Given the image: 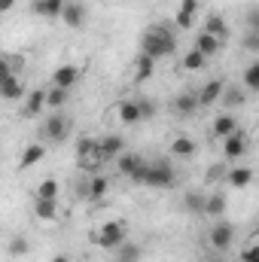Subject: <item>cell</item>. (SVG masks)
<instances>
[{"mask_svg": "<svg viewBox=\"0 0 259 262\" xmlns=\"http://www.w3.org/2000/svg\"><path fill=\"white\" fill-rule=\"evenodd\" d=\"M119 152H125V140H122L119 134H104V137H98V159H101V165H104V162H113Z\"/></svg>", "mask_w": 259, "mask_h": 262, "instance_id": "cell-8", "label": "cell"}, {"mask_svg": "<svg viewBox=\"0 0 259 262\" xmlns=\"http://www.w3.org/2000/svg\"><path fill=\"white\" fill-rule=\"evenodd\" d=\"M37 198H58V180H55V177L40 180V186H37Z\"/></svg>", "mask_w": 259, "mask_h": 262, "instance_id": "cell-33", "label": "cell"}, {"mask_svg": "<svg viewBox=\"0 0 259 262\" xmlns=\"http://www.w3.org/2000/svg\"><path fill=\"white\" fill-rule=\"evenodd\" d=\"M204 34H210V37H217L220 43L229 37V25H226V18L220 15V12H210L207 18H204Z\"/></svg>", "mask_w": 259, "mask_h": 262, "instance_id": "cell-19", "label": "cell"}, {"mask_svg": "<svg viewBox=\"0 0 259 262\" xmlns=\"http://www.w3.org/2000/svg\"><path fill=\"white\" fill-rule=\"evenodd\" d=\"M241 262H259V250H256V244H247V247L241 250Z\"/></svg>", "mask_w": 259, "mask_h": 262, "instance_id": "cell-37", "label": "cell"}, {"mask_svg": "<svg viewBox=\"0 0 259 262\" xmlns=\"http://www.w3.org/2000/svg\"><path fill=\"white\" fill-rule=\"evenodd\" d=\"M192 49H198V52H201V55L210 61V58H213V55L223 49V43H220L217 37H210V34H204V31H201V34L195 37V46H192Z\"/></svg>", "mask_w": 259, "mask_h": 262, "instance_id": "cell-22", "label": "cell"}, {"mask_svg": "<svg viewBox=\"0 0 259 262\" xmlns=\"http://www.w3.org/2000/svg\"><path fill=\"white\" fill-rule=\"evenodd\" d=\"M31 9H34L37 15H43V18H58L61 9H64V0H34Z\"/></svg>", "mask_w": 259, "mask_h": 262, "instance_id": "cell-24", "label": "cell"}, {"mask_svg": "<svg viewBox=\"0 0 259 262\" xmlns=\"http://www.w3.org/2000/svg\"><path fill=\"white\" fill-rule=\"evenodd\" d=\"M140 162H143V156H137V152H119V156H116V171H119L122 177H128Z\"/></svg>", "mask_w": 259, "mask_h": 262, "instance_id": "cell-27", "label": "cell"}, {"mask_svg": "<svg viewBox=\"0 0 259 262\" xmlns=\"http://www.w3.org/2000/svg\"><path fill=\"white\" fill-rule=\"evenodd\" d=\"M107 192H110V177H104V174H92V177L85 180L82 195L89 198V201H101Z\"/></svg>", "mask_w": 259, "mask_h": 262, "instance_id": "cell-12", "label": "cell"}, {"mask_svg": "<svg viewBox=\"0 0 259 262\" xmlns=\"http://www.w3.org/2000/svg\"><path fill=\"white\" fill-rule=\"evenodd\" d=\"M247 146H250L247 134H244L241 128L232 131L229 137H223V159H226V162H238V159L247 156Z\"/></svg>", "mask_w": 259, "mask_h": 262, "instance_id": "cell-6", "label": "cell"}, {"mask_svg": "<svg viewBox=\"0 0 259 262\" xmlns=\"http://www.w3.org/2000/svg\"><path fill=\"white\" fill-rule=\"evenodd\" d=\"M195 152H198V143H195L192 137L180 134V137L171 140V156H177V159H195Z\"/></svg>", "mask_w": 259, "mask_h": 262, "instance_id": "cell-20", "label": "cell"}, {"mask_svg": "<svg viewBox=\"0 0 259 262\" xmlns=\"http://www.w3.org/2000/svg\"><path fill=\"white\" fill-rule=\"evenodd\" d=\"M204 216H223L226 213V195L223 192H210L204 195V207H201Z\"/></svg>", "mask_w": 259, "mask_h": 262, "instance_id": "cell-25", "label": "cell"}, {"mask_svg": "<svg viewBox=\"0 0 259 262\" xmlns=\"http://www.w3.org/2000/svg\"><path fill=\"white\" fill-rule=\"evenodd\" d=\"M177 52V28L174 25H149L140 37V55L159 61Z\"/></svg>", "mask_w": 259, "mask_h": 262, "instance_id": "cell-1", "label": "cell"}, {"mask_svg": "<svg viewBox=\"0 0 259 262\" xmlns=\"http://www.w3.org/2000/svg\"><path fill=\"white\" fill-rule=\"evenodd\" d=\"M137 107H140V119H143V122L156 116V104H153V101H146V98H137Z\"/></svg>", "mask_w": 259, "mask_h": 262, "instance_id": "cell-35", "label": "cell"}, {"mask_svg": "<svg viewBox=\"0 0 259 262\" xmlns=\"http://www.w3.org/2000/svg\"><path fill=\"white\" fill-rule=\"evenodd\" d=\"M110 256H113V262H140L143 259V250H140V244H128V241H122Z\"/></svg>", "mask_w": 259, "mask_h": 262, "instance_id": "cell-23", "label": "cell"}, {"mask_svg": "<svg viewBox=\"0 0 259 262\" xmlns=\"http://www.w3.org/2000/svg\"><path fill=\"white\" fill-rule=\"evenodd\" d=\"M229 186H235V189H247L250 186V180H253V168H247V165H235V168H226V177H223Z\"/></svg>", "mask_w": 259, "mask_h": 262, "instance_id": "cell-13", "label": "cell"}, {"mask_svg": "<svg viewBox=\"0 0 259 262\" xmlns=\"http://www.w3.org/2000/svg\"><path fill=\"white\" fill-rule=\"evenodd\" d=\"M6 250H9V256H12V259H21V256H28V253H31V241H28L25 235H12Z\"/></svg>", "mask_w": 259, "mask_h": 262, "instance_id": "cell-30", "label": "cell"}, {"mask_svg": "<svg viewBox=\"0 0 259 262\" xmlns=\"http://www.w3.org/2000/svg\"><path fill=\"white\" fill-rule=\"evenodd\" d=\"M153 73H156V61L137 52V58H134V82H146Z\"/></svg>", "mask_w": 259, "mask_h": 262, "instance_id": "cell-26", "label": "cell"}, {"mask_svg": "<svg viewBox=\"0 0 259 262\" xmlns=\"http://www.w3.org/2000/svg\"><path fill=\"white\" fill-rule=\"evenodd\" d=\"M67 89H55V85H49L46 89V110H61L67 104Z\"/></svg>", "mask_w": 259, "mask_h": 262, "instance_id": "cell-29", "label": "cell"}, {"mask_svg": "<svg viewBox=\"0 0 259 262\" xmlns=\"http://www.w3.org/2000/svg\"><path fill=\"white\" fill-rule=\"evenodd\" d=\"M79 82V67H73V64H61V67H55L52 70V79H49V85H55V89H73Z\"/></svg>", "mask_w": 259, "mask_h": 262, "instance_id": "cell-10", "label": "cell"}, {"mask_svg": "<svg viewBox=\"0 0 259 262\" xmlns=\"http://www.w3.org/2000/svg\"><path fill=\"white\" fill-rule=\"evenodd\" d=\"M9 76H12V67H9V61H6V58H0V85H3Z\"/></svg>", "mask_w": 259, "mask_h": 262, "instance_id": "cell-41", "label": "cell"}, {"mask_svg": "<svg viewBox=\"0 0 259 262\" xmlns=\"http://www.w3.org/2000/svg\"><path fill=\"white\" fill-rule=\"evenodd\" d=\"M238 119L232 116V113H220L213 122H210V137H217V140H223V137H229L232 131H238Z\"/></svg>", "mask_w": 259, "mask_h": 262, "instance_id": "cell-15", "label": "cell"}, {"mask_svg": "<svg viewBox=\"0 0 259 262\" xmlns=\"http://www.w3.org/2000/svg\"><path fill=\"white\" fill-rule=\"evenodd\" d=\"M247 31H259V9L256 6L247 9Z\"/></svg>", "mask_w": 259, "mask_h": 262, "instance_id": "cell-39", "label": "cell"}, {"mask_svg": "<svg viewBox=\"0 0 259 262\" xmlns=\"http://www.w3.org/2000/svg\"><path fill=\"white\" fill-rule=\"evenodd\" d=\"M244 49L253 52V55H259V31H247V34H244Z\"/></svg>", "mask_w": 259, "mask_h": 262, "instance_id": "cell-36", "label": "cell"}, {"mask_svg": "<svg viewBox=\"0 0 259 262\" xmlns=\"http://www.w3.org/2000/svg\"><path fill=\"white\" fill-rule=\"evenodd\" d=\"M125 235H128V226H125L122 220H107L104 226H98V229L92 232V244L101 247V250H107V253H113V250L125 241Z\"/></svg>", "mask_w": 259, "mask_h": 262, "instance_id": "cell-3", "label": "cell"}, {"mask_svg": "<svg viewBox=\"0 0 259 262\" xmlns=\"http://www.w3.org/2000/svg\"><path fill=\"white\" fill-rule=\"evenodd\" d=\"M61 21H64L67 28H82L85 25V18H89V9L79 3V0H64V9H61V15H58Z\"/></svg>", "mask_w": 259, "mask_h": 262, "instance_id": "cell-9", "label": "cell"}, {"mask_svg": "<svg viewBox=\"0 0 259 262\" xmlns=\"http://www.w3.org/2000/svg\"><path fill=\"white\" fill-rule=\"evenodd\" d=\"M12 6H15V0H0V15H6Z\"/></svg>", "mask_w": 259, "mask_h": 262, "instance_id": "cell-42", "label": "cell"}, {"mask_svg": "<svg viewBox=\"0 0 259 262\" xmlns=\"http://www.w3.org/2000/svg\"><path fill=\"white\" fill-rule=\"evenodd\" d=\"M207 244L213 247V250H229L232 244H235V226L232 223H226V220H220V223H213L210 226V232H207Z\"/></svg>", "mask_w": 259, "mask_h": 262, "instance_id": "cell-5", "label": "cell"}, {"mask_svg": "<svg viewBox=\"0 0 259 262\" xmlns=\"http://www.w3.org/2000/svg\"><path fill=\"white\" fill-rule=\"evenodd\" d=\"M177 12L192 15V18H195V12H198V0H180V9H177Z\"/></svg>", "mask_w": 259, "mask_h": 262, "instance_id": "cell-38", "label": "cell"}, {"mask_svg": "<svg viewBox=\"0 0 259 262\" xmlns=\"http://www.w3.org/2000/svg\"><path fill=\"white\" fill-rule=\"evenodd\" d=\"M210 262H220V259H210Z\"/></svg>", "mask_w": 259, "mask_h": 262, "instance_id": "cell-44", "label": "cell"}, {"mask_svg": "<svg viewBox=\"0 0 259 262\" xmlns=\"http://www.w3.org/2000/svg\"><path fill=\"white\" fill-rule=\"evenodd\" d=\"M52 262H70V256H67V253H58V256H55Z\"/></svg>", "mask_w": 259, "mask_h": 262, "instance_id": "cell-43", "label": "cell"}, {"mask_svg": "<svg viewBox=\"0 0 259 262\" xmlns=\"http://www.w3.org/2000/svg\"><path fill=\"white\" fill-rule=\"evenodd\" d=\"M207 180H217V177H226V165H213V168H207V174H204Z\"/></svg>", "mask_w": 259, "mask_h": 262, "instance_id": "cell-40", "label": "cell"}, {"mask_svg": "<svg viewBox=\"0 0 259 262\" xmlns=\"http://www.w3.org/2000/svg\"><path fill=\"white\" fill-rule=\"evenodd\" d=\"M204 207V192H186L183 195V210L186 213H201Z\"/></svg>", "mask_w": 259, "mask_h": 262, "instance_id": "cell-32", "label": "cell"}, {"mask_svg": "<svg viewBox=\"0 0 259 262\" xmlns=\"http://www.w3.org/2000/svg\"><path fill=\"white\" fill-rule=\"evenodd\" d=\"M180 67H183V70H189V73H198V70H204V67H207V58H204L198 49H189V52L183 55Z\"/></svg>", "mask_w": 259, "mask_h": 262, "instance_id": "cell-28", "label": "cell"}, {"mask_svg": "<svg viewBox=\"0 0 259 262\" xmlns=\"http://www.w3.org/2000/svg\"><path fill=\"white\" fill-rule=\"evenodd\" d=\"M67 134H70V119L61 110H52L40 125V137H43L40 143H64Z\"/></svg>", "mask_w": 259, "mask_h": 262, "instance_id": "cell-4", "label": "cell"}, {"mask_svg": "<svg viewBox=\"0 0 259 262\" xmlns=\"http://www.w3.org/2000/svg\"><path fill=\"white\" fill-rule=\"evenodd\" d=\"M149 189H174L177 186V171L171 159H153L146 162V183Z\"/></svg>", "mask_w": 259, "mask_h": 262, "instance_id": "cell-2", "label": "cell"}, {"mask_svg": "<svg viewBox=\"0 0 259 262\" xmlns=\"http://www.w3.org/2000/svg\"><path fill=\"white\" fill-rule=\"evenodd\" d=\"M34 216L40 223H52L58 216V198H37L34 201Z\"/></svg>", "mask_w": 259, "mask_h": 262, "instance_id": "cell-18", "label": "cell"}, {"mask_svg": "<svg viewBox=\"0 0 259 262\" xmlns=\"http://www.w3.org/2000/svg\"><path fill=\"white\" fill-rule=\"evenodd\" d=\"M116 116H119V122H122V125H140L143 119H140L137 98H134V101H119V104H116Z\"/></svg>", "mask_w": 259, "mask_h": 262, "instance_id": "cell-17", "label": "cell"}, {"mask_svg": "<svg viewBox=\"0 0 259 262\" xmlns=\"http://www.w3.org/2000/svg\"><path fill=\"white\" fill-rule=\"evenodd\" d=\"M244 89L247 92H259V61H250L244 70Z\"/></svg>", "mask_w": 259, "mask_h": 262, "instance_id": "cell-31", "label": "cell"}, {"mask_svg": "<svg viewBox=\"0 0 259 262\" xmlns=\"http://www.w3.org/2000/svg\"><path fill=\"white\" fill-rule=\"evenodd\" d=\"M46 110V89H31L25 92V107H21V116L25 119H40V113Z\"/></svg>", "mask_w": 259, "mask_h": 262, "instance_id": "cell-7", "label": "cell"}, {"mask_svg": "<svg viewBox=\"0 0 259 262\" xmlns=\"http://www.w3.org/2000/svg\"><path fill=\"white\" fill-rule=\"evenodd\" d=\"M220 101H226L229 107H241V104L247 101V95H244L241 89H229V92L223 89V95H220Z\"/></svg>", "mask_w": 259, "mask_h": 262, "instance_id": "cell-34", "label": "cell"}, {"mask_svg": "<svg viewBox=\"0 0 259 262\" xmlns=\"http://www.w3.org/2000/svg\"><path fill=\"white\" fill-rule=\"evenodd\" d=\"M223 89H226V82H223V79H210V82H204V85H201V92H195L198 107H213V104L220 101Z\"/></svg>", "mask_w": 259, "mask_h": 262, "instance_id": "cell-11", "label": "cell"}, {"mask_svg": "<svg viewBox=\"0 0 259 262\" xmlns=\"http://www.w3.org/2000/svg\"><path fill=\"white\" fill-rule=\"evenodd\" d=\"M171 110H174L177 116H195L201 107H198V98H195V92H180V95L171 101Z\"/></svg>", "mask_w": 259, "mask_h": 262, "instance_id": "cell-14", "label": "cell"}, {"mask_svg": "<svg viewBox=\"0 0 259 262\" xmlns=\"http://www.w3.org/2000/svg\"><path fill=\"white\" fill-rule=\"evenodd\" d=\"M46 159V143H28L25 146V152H21V159H18V168L21 171H28V168H34V165H40Z\"/></svg>", "mask_w": 259, "mask_h": 262, "instance_id": "cell-16", "label": "cell"}, {"mask_svg": "<svg viewBox=\"0 0 259 262\" xmlns=\"http://www.w3.org/2000/svg\"><path fill=\"white\" fill-rule=\"evenodd\" d=\"M0 98H3V101H9V104L21 101V98H25V82H21L15 73H12V76H9V79L0 85Z\"/></svg>", "mask_w": 259, "mask_h": 262, "instance_id": "cell-21", "label": "cell"}]
</instances>
